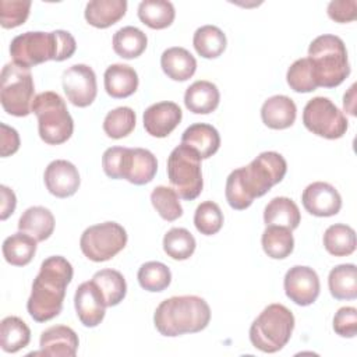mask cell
<instances>
[{"label": "cell", "instance_id": "1", "mask_svg": "<svg viewBox=\"0 0 357 357\" xmlns=\"http://www.w3.org/2000/svg\"><path fill=\"white\" fill-rule=\"evenodd\" d=\"M287 172L286 159L273 151L259 153L250 165L233 170L226 180V201L237 211L247 209L252 201L280 183Z\"/></svg>", "mask_w": 357, "mask_h": 357}, {"label": "cell", "instance_id": "2", "mask_svg": "<svg viewBox=\"0 0 357 357\" xmlns=\"http://www.w3.org/2000/svg\"><path fill=\"white\" fill-rule=\"evenodd\" d=\"M73 273V265L61 255L49 257L40 264L26 301V310L33 321L46 322L61 312Z\"/></svg>", "mask_w": 357, "mask_h": 357}, {"label": "cell", "instance_id": "3", "mask_svg": "<svg viewBox=\"0 0 357 357\" xmlns=\"http://www.w3.org/2000/svg\"><path fill=\"white\" fill-rule=\"evenodd\" d=\"M75 49L77 42L68 31H28L11 40L10 56L13 63L31 68L49 60H67L75 53Z\"/></svg>", "mask_w": 357, "mask_h": 357}, {"label": "cell", "instance_id": "4", "mask_svg": "<svg viewBox=\"0 0 357 357\" xmlns=\"http://www.w3.org/2000/svg\"><path fill=\"white\" fill-rule=\"evenodd\" d=\"M211 321L208 303L198 296H174L155 310L153 324L163 336L174 337L204 331Z\"/></svg>", "mask_w": 357, "mask_h": 357}, {"label": "cell", "instance_id": "5", "mask_svg": "<svg viewBox=\"0 0 357 357\" xmlns=\"http://www.w3.org/2000/svg\"><path fill=\"white\" fill-rule=\"evenodd\" d=\"M318 86H339L350 74V64L344 42L336 35H319L308 47Z\"/></svg>", "mask_w": 357, "mask_h": 357}, {"label": "cell", "instance_id": "6", "mask_svg": "<svg viewBox=\"0 0 357 357\" xmlns=\"http://www.w3.org/2000/svg\"><path fill=\"white\" fill-rule=\"evenodd\" d=\"M102 167L110 178H124L131 184L144 185L153 180L158 160L151 151L144 148L112 146L103 152Z\"/></svg>", "mask_w": 357, "mask_h": 357}, {"label": "cell", "instance_id": "7", "mask_svg": "<svg viewBox=\"0 0 357 357\" xmlns=\"http://www.w3.org/2000/svg\"><path fill=\"white\" fill-rule=\"evenodd\" d=\"M293 329V312L283 304H269L251 324L250 340L264 353H276L287 344Z\"/></svg>", "mask_w": 357, "mask_h": 357}, {"label": "cell", "instance_id": "8", "mask_svg": "<svg viewBox=\"0 0 357 357\" xmlns=\"http://www.w3.org/2000/svg\"><path fill=\"white\" fill-rule=\"evenodd\" d=\"M32 112L38 119L39 137L49 145H60L70 139L74 131L73 117L64 99L52 91L35 96Z\"/></svg>", "mask_w": 357, "mask_h": 357}, {"label": "cell", "instance_id": "9", "mask_svg": "<svg viewBox=\"0 0 357 357\" xmlns=\"http://www.w3.org/2000/svg\"><path fill=\"white\" fill-rule=\"evenodd\" d=\"M35 85L29 68L7 63L1 70L0 102L11 116L25 117L32 112Z\"/></svg>", "mask_w": 357, "mask_h": 357}, {"label": "cell", "instance_id": "10", "mask_svg": "<svg viewBox=\"0 0 357 357\" xmlns=\"http://www.w3.org/2000/svg\"><path fill=\"white\" fill-rule=\"evenodd\" d=\"M201 158L191 148L180 144L167 158V177L180 198L192 201L204 187Z\"/></svg>", "mask_w": 357, "mask_h": 357}, {"label": "cell", "instance_id": "11", "mask_svg": "<svg viewBox=\"0 0 357 357\" xmlns=\"http://www.w3.org/2000/svg\"><path fill=\"white\" fill-rule=\"evenodd\" d=\"M126 229L116 222L89 226L79 238L82 254L93 262H105L117 255L127 244Z\"/></svg>", "mask_w": 357, "mask_h": 357}, {"label": "cell", "instance_id": "12", "mask_svg": "<svg viewBox=\"0 0 357 357\" xmlns=\"http://www.w3.org/2000/svg\"><path fill=\"white\" fill-rule=\"evenodd\" d=\"M303 124L312 134L326 139L342 138L349 127L343 112L324 96H315L307 102L303 110Z\"/></svg>", "mask_w": 357, "mask_h": 357}, {"label": "cell", "instance_id": "13", "mask_svg": "<svg viewBox=\"0 0 357 357\" xmlns=\"http://www.w3.org/2000/svg\"><path fill=\"white\" fill-rule=\"evenodd\" d=\"M61 84L67 99L77 107H86L96 98V74L86 64H74L64 70Z\"/></svg>", "mask_w": 357, "mask_h": 357}, {"label": "cell", "instance_id": "14", "mask_svg": "<svg viewBox=\"0 0 357 357\" xmlns=\"http://www.w3.org/2000/svg\"><path fill=\"white\" fill-rule=\"evenodd\" d=\"M283 286L286 296L301 307L312 304L318 298L321 290L317 272L312 268L304 265H296L290 268L284 275Z\"/></svg>", "mask_w": 357, "mask_h": 357}, {"label": "cell", "instance_id": "15", "mask_svg": "<svg viewBox=\"0 0 357 357\" xmlns=\"http://www.w3.org/2000/svg\"><path fill=\"white\" fill-rule=\"evenodd\" d=\"M74 305L77 317L86 328L98 326L106 314V301L100 289L93 280L81 283L74 296Z\"/></svg>", "mask_w": 357, "mask_h": 357}, {"label": "cell", "instance_id": "16", "mask_svg": "<svg viewBox=\"0 0 357 357\" xmlns=\"http://www.w3.org/2000/svg\"><path fill=\"white\" fill-rule=\"evenodd\" d=\"M301 202L308 213L318 218L333 216L342 208V197L339 191L325 181L308 184L303 191Z\"/></svg>", "mask_w": 357, "mask_h": 357}, {"label": "cell", "instance_id": "17", "mask_svg": "<svg viewBox=\"0 0 357 357\" xmlns=\"http://www.w3.org/2000/svg\"><path fill=\"white\" fill-rule=\"evenodd\" d=\"M43 180L47 191L57 198L74 195L81 184L78 169L64 159L50 162L45 170Z\"/></svg>", "mask_w": 357, "mask_h": 357}, {"label": "cell", "instance_id": "18", "mask_svg": "<svg viewBox=\"0 0 357 357\" xmlns=\"http://www.w3.org/2000/svg\"><path fill=\"white\" fill-rule=\"evenodd\" d=\"M183 112L174 102L153 103L144 112V128L156 138L167 137L181 121Z\"/></svg>", "mask_w": 357, "mask_h": 357}, {"label": "cell", "instance_id": "19", "mask_svg": "<svg viewBox=\"0 0 357 357\" xmlns=\"http://www.w3.org/2000/svg\"><path fill=\"white\" fill-rule=\"evenodd\" d=\"M77 333L66 325H54L40 333V351L32 354H42L50 357H74L78 350Z\"/></svg>", "mask_w": 357, "mask_h": 357}, {"label": "cell", "instance_id": "20", "mask_svg": "<svg viewBox=\"0 0 357 357\" xmlns=\"http://www.w3.org/2000/svg\"><path fill=\"white\" fill-rule=\"evenodd\" d=\"M296 103L286 95L271 96L261 107V119L264 124L272 130L289 128L296 121Z\"/></svg>", "mask_w": 357, "mask_h": 357}, {"label": "cell", "instance_id": "21", "mask_svg": "<svg viewBox=\"0 0 357 357\" xmlns=\"http://www.w3.org/2000/svg\"><path fill=\"white\" fill-rule=\"evenodd\" d=\"M181 144L195 151L201 159H208L218 152L220 146V135L213 126L195 123L184 130Z\"/></svg>", "mask_w": 357, "mask_h": 357}, {"label": "cell", "instance_id": "22", "mask_svg": "<svg viewBox=\"0 0 357 357\" xmlns=\"http://www.w3.org/2000/svg\"><path fill=\"white\" fill-rule=\"evenodd\" d=\"M220 93L215 84L211 81L199 79L192 82L184 93L185 107L195 114H208L219 106Z\"/></svg>", "mask_w": 357, "mask_h": 357}, {"label": "cell", "instance_id": "23", "mask_svg": "<svg viewBox=\"0 0 357 357\" xmlns=\"http://www.w3.org/2000/svg\"><path fill=\"white\" fill-rule=\"evenodd\" d=\"M105 89L116 99L131 96L138 88V74L127 64H112L105 71Z\"/></svg>", "mask_w": 357, "mask_h": 357}, {"label": "cell", "instance_id": "24", "mask_svg": "<svg viewBox=\"0 0 357 357\" xmlns=\"http://www.w3.org/2000/svg\"><path fill=\"white\" fill-rule=\"evenodd\" d=\"M160 67L170 79L183 82L194 75L197 70V60L187 49L173 46L162 53Z\"/></svg>", "mask_w": 357, "mask_h": 357}, {"label": "cell", "instance_id": "25", "mask_svg": "<svg viewBox=\"0 0 357 357\" xmlns=\"http://www.w3.org/2000/svg\"><path fill=\"white\" fill-rule=\"evenodd\" d=\"M126 11V0H92L86 4L84 15L89 25L103 29L121 20Z\"/></svg>", "mask_w": 357, "mask_h": 357}, {"label": "cell", "instance_id": "26", "mask_svg": "<svg viewBox=\"0 0 357 357\" xmlns=\"http://www.w3.org/2000/svg\"><path fill=\"white\" fill-rule=\"evenodd\" d=\"M18 229L33 237L38 243L45 241L54 230V216L45 206H31L22 212Z\"/></svg>", "mask_w": 357, "mask_h": 357}, {"label": "cell", "instance_id": "27", "mask_svg": "<svg viewBox=\"0 0 357 357\" xmlns=\"http://www.w3.org/2000/svg\"><path fill=\"white\" fill-rule=\"evenodd\" d=\"M264 222L266 226H280L294 230L301 222L300 209L293 199L287 197H276L265 206Z\"/></svg>", "mask_w": 357, "mask_h": 357}, {"label": "cell", "instance_id": "28", "mask_svg": "<svg viewBox=\"0 0 357 357\" xmlns=\"http://www.w3.org/2000/svg\"><path fill=\"white\" fill-rule=\"evenodd\" d=\"M328 286L336 300H354L357 297V268L354 264H342L331 269Z\"/></svg>", "mask_w": 357, "mask_h": 357}, {"label": "cell", "instance_id": "29", "mask_svg": "<svg viewBox=\"0 0 357 357\" xmlns=\"http://www.w3.org/2000/svg\"><path fill=\"white\" fill-rule=\"evenodd\" d=\"M36 240L24 231H17L3 241V257L14 266L28 265L36 252Z\"/></svg>", "mask_w": 357, "mask_h": 357}, {"label": "cell", "instance_id": "30", "mask_svg": "<svg viewBox=\"0 0 357 357\" xmlns=\"http://www.w3.org/2000/svg\"><path fill=\"white\" fill-rule=\"evenodd\" d=\"M31 340V329L18 317H6L0 324V346L6 353H17Z\"/></svg>", "mask_w": 357, "mask_h": 357}, {"label": "cell", "instance_id": "31", "mask_svg": "<svg viewBox=\"0 0 357 357\" xmlns=\"http://www.w3.org/2000/svg\"><path fill=\"white\" fill-rule=\"evenodd\" d=\"M174 6L166 0H144L138 6V18L152 29H165L174 21Z\"/></svg>", "mask_w": 357, "mask_h": 357}, {"label": "cell", "instance_id": "32", "mask_svg": "<svg viewBox=\"0 0 357 357\" xmlns=\"http://www.w3.org/2000/svg\"><path fill=\"white\" fill-rule=\"evenodd\" d=\"M192 45L201 57L216 59L225 52L227 39L220 28L215 25H204L194 32Z\"/></svg>", "mask_w": 357, "mask_h": 357}, {"label": "cell", "instance_id": "33", "mask_svg": "<svg viewBox=\"0 0 357 357\" xmlns=\"http://www.w3.org/2000/svg\"><path fill=\"white\" fill-rule=\"evenodd\" d=\"M148 45L146 35L137 26H123L113 35V50L123 59L141 56Z\"/></svg>", "mask_w": 357, "mask_h": 357}, {"label": "cell", "instance_id": "34", "mask_svg": "<svg viewBox=\"0 0 357 357\" xmlns=\"http://www.w3.org/2000/svg\"><path fill=\"white\" fill-rule=\"evenodd\" d=\"M324 247L335 257H347L356 250V231L343 223L331 225L324 233Z\"/></svg>", "mask_w": 357, "mask_h": 357}, {"label": "cell", "instance_id": "35", "mask_svg": "<svg viewBox=\"0 0 357 357\" xmlns=\"http://www.w3.org/2000/svg\"><path fill=\"white\" fill-rule=\"evenodd\" d=\"M261 244L265 254L273 259H284L294 250L291 230L280 226H266L261 237Z\"/></svg>", "mask_w": 357, "mask_h": 357}, {"label": "cell", "instance_id": "36", "mask_svg": "<svg viewBox=\"0 0 357 357\" xmlns=\"http://www.w3.org/2000/svg\"><path fill=\"white\" fill-rule=\"evenodd\" d=\"M92 280L100 289L107 307H114L120 304L127 294L126 279L116 269L98 271L92 276Z\"/></svg>", "mask_w": 357, "mask_h": 357}, {"label": "cell", "instance_id": "37", "mask_svg": "<svg viewBox=\"0 0 357 357\" xmlns=\"http://www.w3.org/2000/svg\"><path fill=\"white\" fill-rule=\"evenodd\" d=\"M194 236L184 227H173L163 237V250L167 257L176 261L188 259L195 251Z\"/></svg>", "mask_w": 357, "mask_h": 357}, {"label": "cell", "instance_id": "38", "mask_svg": "<svg viewBox=\"0 0 357 357\" xmlns=\"http://www.w3.org/2000/svg\"><path fill=\"white\" fill-rule=\"evenodd\" d=\"M137 116L128 106H120L110 110L103 120V131L113 139H120L131 134L135 128Z\"/></svg>", "mask_w": 357, "mask_h": 357}, {"label": "cell", "instance_id": "39", "mask_svg": "<svg viewBox=\"0 0 357 357\" xmlns=\"http://www.w3.org/2000/svg\"><path fill=\"white\" fill-rule=\"evenodd\" d=\"M137 279L146 291H163L172 282V272L163 262L149 261L141 265Z\"/></svg>", "mask_w": 357, "mask_h": 357}, {"label": "cell", "instance_id": "40", "mask_svg": "<svg viewBox=\"0 0 357 357\" xmlns=\"http://www.w3.org/2000/svg\"><path fill=\"white\" fill-rule=\"evenodd\" d=\"M174 188L158 185L151 192V202L159 216L167 222H173L183 215V208Z\"/></svg>", "mask_w": 357, "mask_h": 357}, {"label": "cell", "instance_id": "41", "mask_svg": "<svg viewBox=\"0 0 357 357\" xmlns=\"http://www.w3.org/2000/svg\"><path fill=\"white\" fill-rule=\"evenodd\" d=\"M286 81L294 92H300V93L312 92L318 88L312 64L308 57L298 59L289 67L286 74Z\"/></svg>", "mask_w": 357, "mask_h": 357}, {"label": "cell", "instance_id": "42", "mask_svg": "<svg viewBox=\"0 0 357 357\" xmlns=\"http://www.w3.org/2000/svg\"><path fill=\"white\" fill-rule=\"evenodd\" d=\"M194 225L204 236L216 234L223 226V213L213 201L201 202L194 213Z\"/></svg>", "mask_w": 357, "mask_h": 357}, {"label": "cell", "instance_id": "43", "mask_svg": "<svg viewBox=\"0 0 357 357\" xmlns=\"http://www.w3.org/2000/svg\"><path fill=\"white\" fill-rule=\"evenodd\" d=\"M31 10L29 0H0V25L6 29L22 25Z\"/></svg>", "mask_w": 357, "mask_h": 357}, {"label": "cell", "instance_id": "44", "mask_svg": "<svg viewBox=\"0 0 357 357\" xmlns=\"http://www.w3.org/2000/svg\"><path fill=\"white\" fill-rule=\"evenodd\" d=\"M333 331L342 337H354L357 335V310L354 307H342L333 317Z\"/></svg>", "mask_w": 357, "mask_h": 357}, {"label": "cell", "instance_id": "45", "mask_svg": "<svg viewBox=\"0 0 357 357\" xmlns=\"http://www.w3.org/2000/svg\"><path fill=\"white\" fill-rule=\"evenodd\" d=\"M331 20L339 24L351 22L357 18V1L356 0H333L328 4L326 10Z\"/></svg>", "mask_w": 357, "mask_h": 357}, {"label": "cell", "instance_id": "46", "mask_svg": "<svg viewBox=\"0 0 357 357\" xmlns=\"http://www.w3.org/2000/svg\"><path fill=\"white\" fill-rule=\"evenodd\" d=\"M0 128H1V132H0V153H1V158H7L13 153H15L20 148V135L17 132L15 128L13 127H8L7 124L1 123L0 124Z\"/></svg>", "mask_w": 357, "mask_h": 357}, {"label": "cell", "instance_id": "47", "mask_svg": "<svg viewBox=\"0 0 357 357\" xmlns=\"http://www.w3.org/2000/svg\"><path fill=\"white\" fill-rule=\"evenodd\" d=\"M0 194H1V212H0V219L6 220L10 215L14 213L15 205H17V198L15 194L11 188L7 185H0Z\"/></svg>", "mask_w": 357, "mask_h": 357}, {"label": "cell", "instance_id": "48", "mask_svg": "<svg viewBox=\"0 0 357 357\" xmlns=\"http://www.w3.org/2000/svg\"><path fill=\"white\" fill-rule=\"evenodd\" d=\"M354 93H356V85L353 84V85L350 86V89H349V92L344 93V96H343V107H344V110L349 112L351 116L356 114V112H354V99H356Z\"/></svg>", "mask_w": 357, "mask_h": 357}]
</instances>
